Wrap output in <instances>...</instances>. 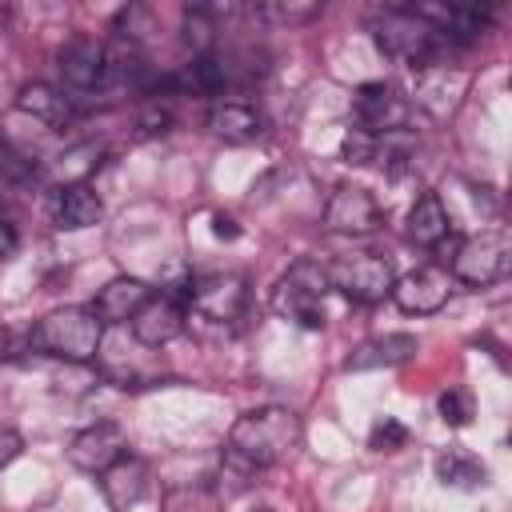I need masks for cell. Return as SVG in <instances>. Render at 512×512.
<instances>
[{
  "label": "cell",
  "mask_w": 512,
  "mask_h": 512,
  "mask_svg": "<svg viewBox=\"0 0 512 512\" xmlns=\"http://www.w3.org/2000/svg\"><path fill=\"white\" fill-rule=\"evenodd\" d=\"M304 440V424L292 408H252L244 412L232 432H228V464L244 468V472H260V468H276L284 464Z\"/></svg>",
  "instance_id": "cell-1"
},
{
  "label": "cell",
  "mask_w": 512,
  "mask_h": 512,
  "mask_svg": "<svg viewBox=\"0 0 512 512\" xmlns=\"http://www.w3.org/2000/svg\"><path fill=\"white\" fill-rule=\"evenodd\" d=\"M372 44L388 56L400 60L408 68H432V64H448V52L456 44H448L432 24H424L420 16H412L408 8H384L372 16Z\"/></svg>",
  "instance_id": "cell-2"
},
{
  "label": "cell",
  "mask_w": 512,
  "mask_h": 512,
  "mask_svg": "<svg viewBox=\"0 0 512 512\" xmlns=\"http://www.w3.org/2000/svg\"><path fill=\"white\" fill-rule=\"evenodd\" d=\"M100 340H104V324L92 316V308H56L28 336V344L36 352L68 360V364H88L96 356Z\"/></svg>",
  "instance_id": "cell-3"
},
{
  "label": "cell",
  "mask_w": 512,
  "mask_h": 512,
  "mask_svg": "<svg viewBox=\"0 0 512 512\" xmlns=\"http://www.w3.org/2000/svg\"><path fill=\"white\" fill-rule=\"evenodd\" d=\"M184 316H192L196 324L212 328V332H232L244 312H248V280L236 272H212V276H196L184 288Z\"/></svg>",
  "instance_id": "cell-4"
},
{
  "label": "cell",
  "mask_w": 512,
  "mask_h": 512,
  "mask_svg": "<svg viewBox=\"0 0 512 512\" xmlns=\"http://www.w3.org/2000/svg\"><path fill=\"white\" fill-rule=\"evenodd\" d=\"M324 296H328V272H324V264H316V260H296V264L280 276V284L272 288V308H276L284 320H292V324H300V328H308V332H320L324 320H328Z\"/></svg>",
  "instance_id": "cell-5"
},
{
  "label": "cell",
  "mask_w": 512,
  "mask_h": 512,
  "mask_svg": "<svg viewBox=\"0 0 512 512\" xmlns=\"http://www.w3.org/2000/svg\"><path fill=\"white\" fill-rule=\"evenodd\" d=\"M60 76H64V92L76 100H92V96H112V60H108V44L92 40V36H76L60 48Z\"/></svg>",
  "instance_id": "cell-6"
},
{
  "label": "cell",
  "mask_w": 512,
  "mask_h": 512,
  "mask_svg": "<svg viewBox=\"0 0 512 512\" xmlns=\"http://www.w3.org/2000/svg\"><path fill=\"white\" fill-rule=\"evenodd\" d=\"M508 264H512V236H508V228H500V224L480 228V232L468 236V240L456 248V256H452L456 280L476 284V288L504 280V276H508Z\"/></svg>",
  "instance_id": "cell-7"
},
{
  "label": "cell",
  "mask_w": 512,
  "mask_h": 512,
  "mask_svg": "<svg viewBox=\"0 0 512 512\" xmlns=\"http://www.w3.org/2000/svg\"><path fill=\"white\" fill-rule=\"evenodd\" d=\"M324 272H328V288H340L356 304H380L384 296H392V284H396V272L380 252L340 256Z\"/></svg>",
  "instance_id": "cell-8"
},
{
  "label": "cell",
  "mask_w": 512,
  "mask_h": 512,
  "mask_svg": "<svg viewBox=\"0 0 512 512\" xmlns=\"http://www.w3.org/2000/svg\"><path fill=\"white\" fill-rule=\"evenodd\" d=\"M352 116H356V128H364L372 136H388V132H400L408 124V100L392 84L372 80V84L356 88Z\"/></svg>",
  "instance_id": "cell-9"
},
{
  "label": "cell",
  "mask_w": 512,
  "mask_h": 512,
  "mask_svg": "<svg viewBox=\"0 0 512 512\" xmlns=\"http://www.w3.org/2000/svg\"><path fill=\"white\" fill-rule=\"evenodd\" d=\"M324 224L332 232H348V236H368L384 224V212L376 204V196L360 184H340L332 188L328 204H324Z\"/></svg>",
  "instance_id": "cell-10"
},
{
  "label": "cell",
  "mask_w": 512,
  "mask_h": 512,
  "mask_svg": "<svg viewBox=\"0 0 512 512\" xmlns=\"http://www.w3.org/2000/svg\"><path fill=\"white\" fill-rule=\"evenodd\" d=\"M120 456H128V436H124V428H120L116 420H96L92 428H84V432L72 436V444H68L72 468L92 472V476L108 472Z\"/></svg>",
  "instance_id": "cell-11"
},
{
  "label": "cell",
  "mask_w": 512,
  "mask_h": 512,
  "mask_svg": "<svg viewBox=\"0 0 512 512\" xmlns=\"http://www.w3.org/2000/svg\"><path fill=\"white\" fill-rule=\"evenodd\" d=\"M448 292H452V280L444 268L436 264H424V268H412L404 272L396 284H392V300L400 304V312L408 316H432L448 304Z\"/></svg>",
  "instance_id": "cell-12"
},
{
  "label": "cell",
  "mask_w": 512,
  "mask_h": 512,
  "mask_svg": "<svg viewBox=\"0 0 512 512\" xmlns=\"http://www.w3.org/2000/svg\"><path fill=\"white\" fill-rule=\"evenodd\" d=\"M412 16H420L424 24H432L448 44H468L488 28V8L484 4H468V0H452V4H412Z\"/></svg>",
  "instance_id": "cell-13"
},
{
  "label": "cell",
  "mask_w": 512,
  "mask_h": 512,
  "mask_svg": "<svg viewBox=\"0 0 512 512\" xmlns=\"http://www.w3.org/2000/svg\"><path fill=\"white\" fill-rule=\"evenodd\" d=\"M464 92H468V72H460L452 64H432V68H420V76H416V104L424 112H432L436 120L452 116Z\"/></svg>",
  "instance_id": "cell-14"
},
{
  "label": "cell",
  "mask_w": 512,
  "mask_h": 512,
  "mask_svg": "<svg viewBox=\"0 0 512 512\" xmlns=\"http://www.w3.org/2000/svg\"><path fill=\"white\" fill-rule=\"evenodd\" d=\"M184 304H176L172 296H148V304L128 320L132 324V336L144 344V348H164L172 344L180 332H184Z\"/></svg>",
  "instance_id": "cell-15"
},
{
  "label": "cell",
  "mask_w": 512,
  "mask_h": 512,
  "mask_svg": "<svg viewBox=\"0 0 512 512\" xmlns=\"http://www.w3.org/2000/svg\"><path fill=\"white\" fill-rule=\"evenodd\" d=\"M148 296H152V288H148L144 280L120 276V280H108V284L96 292V300H92L88 308H92V316H96L100 324H128V320L148 304Z\"/></svg>",
  "instance_id": "cell-16"
},
{
  "label": "cell",
  "mask_w": 512,
  "mask_h": 512,
  "mask_svg": "<svg viewBox=\"0 0 512 512\" xmlns=\"http://www.w3.org/2000/svg\"><path fill=\"white\" fill-rule=\"evenodd\" d=\"M100 216H104V200H100V192L88 180H72V184H64L52 196V220H56V228L80 232V228H92Z\"/></svg>",
  "instance_id": "cell-17"
},
{
  "label": "cell",
  "mask_w": 512,
  "mask_h": 512,
  "mask_svg": "<svg viewBox=\"0 0 512 512\" xmlns=\"http://www.w3.org/2000/svg\"><path fill=\"white\" fill-rule=\"evenodd\" d=\"M148 464L136 460V456H120L108 472H100V488H104V500L116 508V512H128L144 500L148 492Z\"/></svg>",
  "instance_id": "cell-18"
},
{
  "label": "cell",
  "mask_w": 512,
  "mask_h": 512,
  "mask_svg": "<svg viewBox=\"0 0 512 512\" xmlns=\"http://www.w3.org/2000/svg\"><path fill=\"white\" fill-rule=\"evenodd\" d=\"M208 132L216 140H224V144H248V140H256L264 132V120L244 100H216L208 108Z\"/></svg>",
  "instance_id": "cell-19"
},
{
  "label": "cell",
  "mask_w": 512,
  "mask_h": 512,
  "mask_svg": "<svg viewBox=\"0 0 512 512\" xmlns=\"http://www.w3.org/2000/svg\"><path fill=\"white\" fill-rule=\"evenodd\" d=\"M416 352V336L408 332H388V336H372L364 344L352 348V356L344 360L348 372H368V368H396L404 360H412Z\"/></svg>",
  "instance_id": "cell-20"
},
{
  "label": "cell",
  "mask_w": 512,
  "mask_h": 512,
  "mask_svg": "<svg viewBox=\"0 0 512 512\" xmlns=\"http://www.w3.org/2000/svg\"><path fill=\"white\" fill-rule=\"evenodd\" d=\"M16 108H20L24 116L48 124V128H64V124L76 116L72 96H68L64 88H52V84H28V88H20Z\"/></svg>",
  "instance_id": "cell-21"
},
{
  "label": "cell",
  "mask_w": 512,
  "mask_h": 512,
  "mask_svg": "<svg viewBox=\"0 0 512 512\" xmlns=\"http://www.w3.org/2000/svg\"><path fill=\"white\" fill-rule=\"evenodd\" d=\"M452 236V220L444 212V196L424 192L408 212V240L416 248H440Z\"/></svg>",
  "instance_id": "cell-22"
},
{
  "label": "cell",
  "mask_w": 512,
  "mask_h": 512,
  "mask_svg": "<svg viewBox=\"0 0 512 512\" xmlns=\"http://www.w3.org/2000/svg\"><path fill=\"white\" fill-rule=\"evenodd\" d=\"M432 468H436V480H440L444 488H464V492H472V488H480V484L488 480V468H484L472 452H464V448L440 452Z\"/></svg>",
  "instance_id": "cell-23"
},
{
  "label": "cell",
  "mask_w": 512,
  "mask_h": 512,
  "mask_svg": "<svg viewBox=\"0 0 512 512\" xmlns=\"http://www.w3.org/2000/svg\"><path fill=\"white\" fill-rule=\"evenodd\" d=\"M160 512H224V500L208 480H192V484L168 488Z\"/></svg>",
  "instance_id": "cell-24"
},
{
  "label": "cell",
  "mask_w": 512,
  "mask_h": 512,
  "mask_svg": "<svg viewBox=\"0 0 512 512\" xmlns=\"http://www.w3.org/2000/svg\"><path fill=\"white\" fill-rule=\"evenodd\" d=\"M376 152H380V136H372V132H364V128H348V132H344L340 156H344L348 164H372Z\"/></svg>",
  "instance_id": "cell-25"
},
{
  "label": "cell",
  "mask_w": 512,
  "mask_h": 512,
  "mask_svg": "<svg viewBox=\"0 0 512 512\" xmlns=\"http://www.w3.org/2000/svg\"><path fill=\"white\" fill-rule=\"evenodd\" d=\"M436 408H440V420H444V424L464 428V424L472 420V392H468V388H448V392H440Z\"/></svg>",
  "instance_id": "cell-26"
},
{
  "label": "cell",
  "mask_w": 512,
  "mask_h": 512,
  "mask_svg": "<svg viewBox=\"0 0 512 512\" xmlns=\"http://www.w3.org/2000/svg\"><path fill=\"white\" fill-rule=\"evenodd\" d=\"M408 444V428L396 420V416H380L376 424H372V432H368V448L372 452H396V448H404Z\"/></svg>",
  "instance_id": "cell-27"
},
{
  "label": "cell",
  "mask_w": 512,
  "mask_h": 512,
  "mask_svg": "<svg viewBox=\"0 0 512 512\" xmlns=\"http://www.w3.org/2000/svg\"><path fill=\"white\" fill-rule=\"evenodd\" d=\"M320 12V4H256V16L280 20V24H304Z\"/></svg>",
  "instance_id": "cell-28"
},
{
  "label": "cell",
  "mask_w": 512,
  "mask_h": 512,
  "mask_svg": "<svg viewBox=\"0 0 512 512\" xmlns=\"http://www.w3.org/2000/svg\"><path fill=\"white\" fill-rule=\"evenodd\" d=\"M172 128V112L168 108H152L144 120H140V136H164Z\"/></svg>",
  "instance_id": "cell-29"
},
{
  "label": "cell",
  "mask_w": 512,
  "mask_h": 512,
  "mask_svg": "<svg viewBox=\"0 0 512 512\" xmlns=\"http://www.w3.org/2000/svg\"><path fill=\"white\" fill-rule=\"evenodd\" d=\"M20 448H24L20 432H12V428H0V468H4L8 460H16V456H20Z\"/></svg>",
  "instance_id": "cell-30"
},
{
  "label": "cell",
  "mask_w": 512,
  "mask_h": 512,
  "mask_svg": "<svg viewBox=\"0 0 512 512\" xmlns=\"http://www.w3.org/2000/svg\"><path fill=\"white\" fill-rule=\"evenodd\" d=\"M12 248H16V224H12V216H8L4 204H0V260H4Z\"/></svg>",
  "instance_id": "cell-31"
},
{
  "label": "cell",
  "mask_w": 512,
  "mask_h": 512,
  "mask_svg": "<svg viewBox=\"0 0 512 512\" xmlns=\"http://www.w3.org/2000/svg\"><path fill=\"white\" fill-rule=\"evenodd\" d=\"M212 232H216L220 240H236V236H240V228H236V220H232V216H220V212L212 216Z\"/></svg>",
  "instance_id": "cell-32"
},
{
  "label": "cell",
  "mask_w": 512,
  "mask_h": 512,
  "mask_svg": "<svg viewBox=\"0 0 512 512\" xmlns=\"http://www.w3.org/2000/svg\"><path fill=\"white\" fill-rule=\"evenodd\" d=\"M44 512H60V508H44Z\"/></svg>",
  "instance_id": "cell-33"
},
{
  "label": "cell",
  "mask_w": 512,
  "mask_h": 512,
  "mask_svg": "<svg viewBox=\"0 0 512 512\" xmlns=\"http://www.w3.org/2000/svg\"><path fill=\"white\" fill-rule=\"evenodd\" d=\"M256 512H268V508H256Z\"/></svg>",
  "instance_id": "cell-34"
}]
</instances>
